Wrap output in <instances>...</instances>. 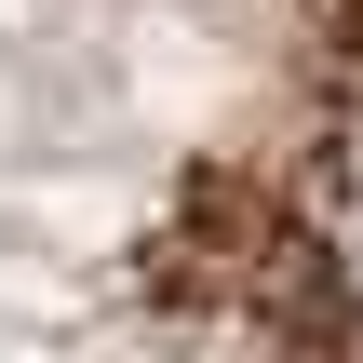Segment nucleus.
<instances>
[{
  "mask_svg": "<svg viewBox=\"0 0 363 363\" xmlns=\"http://www.w3.org/2000/svg\"><path fill=\"white\" fill-rule=\"evenodd\" d=\"M363 350V0H0V363Z\"/></svg>",
  "mask_w": 363,
  "mask_h": 363,
  "instance_id": "nucleus-1",
  "label": "nucleus"
}]
</instances>
